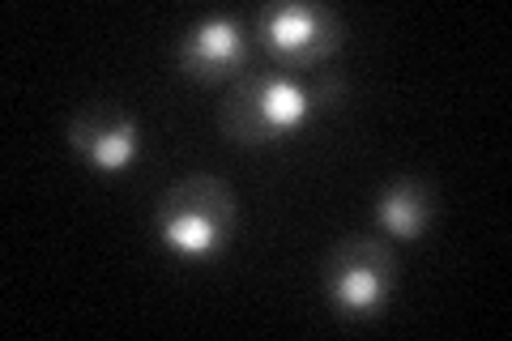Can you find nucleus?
<instances>
[{"mask_svg": "<svg viewBox=\"0 0 512 341\" xmlns=\"http://www.w3.org/2000/svg\"><path fill=\"white\" fill-rule=\"evenodd\" d=\"M252 47L244 26L231 22V18H210L201 22L197 30H188V39L180 47V60H184V73L201 77V81H214L222 73H239L248 64Z\"/></svg>", "mask_w": 512, "mask_h": 341, "instance_id": "6", "label": "nucleus"}, {"mask_svg": "<svg viewBox=\"0 0 512 341\" xmlns=\"http://www.w3.org/2000/svg\"><path fill=\"white\" fill-rule=\"evenodd\" d=\"M393 273H397L393 252L380 239L350 235L325 261V295L333 299V307H342L350 316L376 312L384 295L393 290Z\"/></svg>", "mask_w": 512, "mask_h": 341, "instance_id": "3", "label": "nucleus"}, {"mask_svg": "<svg viewBox=\"0 0 512 341\" xmlns=\"http://www.w3.org/2000/svg\"><path fill=\"white\" fill-rule=\"evenodd\" d=\"M256 39L282 64L312 69V64L338 52L342 22H338V13L312 9V5H269L256 13Z\"/></svg>", "mask_w": 512, "mask_h": 341, "instance_id": "4", "label": "nucleus"}, {"mask_svg": "<svg viewBox=\"0 0 512 341\" xmlns=\"http://www.w3.org/2000/svg\"><path fill=\"white\" fill-rule=\"evenodd\" d=\"M154 222H158V235L175 252L205 256L227 243L231 222H235V197L214 175H188V180L171 184L163 192Z\"/></svg>", "mask_w": 512, "mask_h": 341, "instance_id": "1", "label": "nucleus"}, {"mask_svg": "<svg viewBox=\"0 0 512 341\" xmlns=\"http://www.w3.org/2000/svg\"><path fill=\"white\" fill-rule=\"evenodd\" d=\"M346 99V81L338 73H316V81L308 86V103L312 107H342Z\"/></svg>", "mask_w": 512, "mask_h": 341, "instance_id": "8", "label": "nucleus"}, {"mask_svg": "<svg viewBox=\"0 0 512 341\" xmlns=\"http://www.w3.org/2000/svg\"><path fill=\"white\" fill-rule=\"evenodd\" d=\"M312 111L308 90L295 86L291 77L274 73H244L231 86L227 103H222V133L244 141V145H265L286 128H295Z\"/></svg>", "mask_w": 512, "mask_h": 341, "instance_id": "2", "label": "nucleus"}, {"mask_svg": "<svg viewBox=\"0 0 512 341\" xmlns=\"http://www.w3.org/2000/svg\"><path fill=\"white\" fill-rule=\"evenodd\" d=\"M431 218V192L414 180H402L397 188H389L380 197V222L389 226L393 235H419L423 222Z\"/></svg>", "mask_w": 512, "mask_h": 341, "instance_id": "7", "label": "nucleus"}, {"mask_svg": "<svg viewBox=\"0 0 512 341\" xmlns=\"http://www.w3.org/2000/svg\"><path fill=\"white\" fill-rule=\"evenodd\" d=\"M73 145L77 154H86L94 167L120 171L137 150V124L124 116L116 103H94L73 120Z\"/></svg>", "mask_w": 512, "mask_h": 341, "instance_id": "5", "label": "nucleus"}]
</instances>
